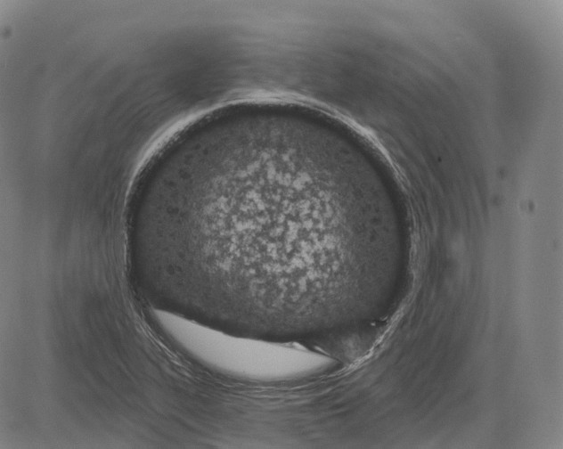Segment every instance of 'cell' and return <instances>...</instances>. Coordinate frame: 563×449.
<instances>
[{
  "label": "cell",
  "instance_id": "1",
  "mask_svg": "<svg viewBox=\"0 0 563 449\" xmlns=\"http://www.w3.org/2000/svg\"><path fill=\"white\" fill-rule=\"evenodd\" d=\"M163 331L208 369L232 378L278 381L313 374L325 356L289 342L241 336L153 309Z\"/></svg>",
  "mask_w": 563,
  "mask_h": 449
}]
</instances>
